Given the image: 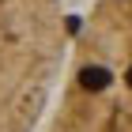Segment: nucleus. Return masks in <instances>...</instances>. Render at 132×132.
Returning a JSON list of instances; mask_svg holds the SVG:
<instances>
[{
	"label": "nucleus",
	"instance_id": "f257e3e1",
	"mask_svg": "<svg viewBox=\"0 0 132 132\" xmlns=\"http://www.w3.org/2000/svg\"><path fill=\"white\" fill-rule=\"evenodd\" d=\"M53 0H0V132H30L57 64Z\"/></svg>",
	"mask_w": 132,
	"mask_h": 132
},
{
	"label": "nucleus",
	"instance_id": "f03ea898",
	"mask_svg": "<svg viewBox=\"0 0 132 132\" xmlns=\"http://www.w3.org/2000/svg\"><path fill=\"white\" fill-rule=\"evenodd\" d=\"M113 53H83L72 72V91L61 98L49 132H132V34L121 61V27H110Z\"/></svg>",
	"mask_w": 132,
	"mask_h": 132
}]
</instances>
